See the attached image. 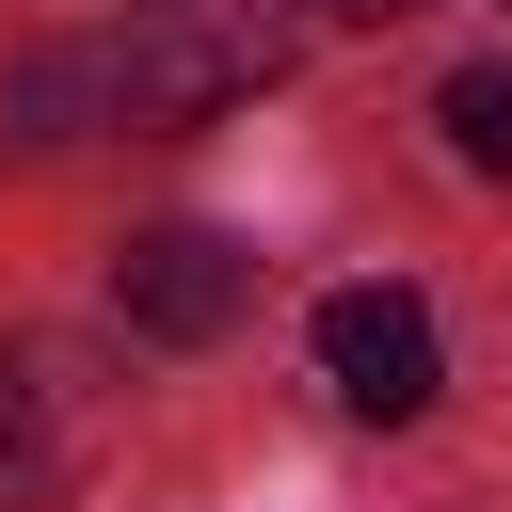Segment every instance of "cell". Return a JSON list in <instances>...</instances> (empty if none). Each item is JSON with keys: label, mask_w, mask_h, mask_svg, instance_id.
<instances>
[{"label": "cell", "mask_w": 512, "mask_h": 512, "mask_svg": "<svg viewBox=\"0 0 512 512\" xmlns=\"http://www.w3.org/2000/svg\"><path fill=\"white\" fill-rule=\"evenodd\" d=\"M432 128H448L464 176H512V64H448L432 80Z\"/></svg>", "instance_id": "obj_4"}, {"label": "cell", "mask_w": 512, "mask_h": 512, "mask_svg": "<svg viewBox=\"0 0 512 512\" xmlns=\"http://www.w3.org/2000/svg\"><path fill=\"white\" fill-rule=\"evenodd\" d=\"M240 304H256V256H240L224 224H144V240L112 256V320L160 336V352H208Z\"/></svg>", "instance_id": "obj_3"}, {"label": "cell", "mask_w": 512, "mask_h": 512, "mask_svg": "<svg viewBox=\"0 0 512 512\" xmlns=\"http://www.w3.org/2000/svg\"><path fill=\"white\" fill-rule=\"evenodd\" d=\"M288 80V16L272 0H128L112 32V112L128 128H208L240 96Z\"/></svg>", "instance_id": "obj_1"}, {"label": "cell", "mask_w": 512, "mask_h": 512, "mask_svg": "<svg viewBox=\"0 0 512 512\" xmlns=\"http://www.w3.org/2000/svg\"><path fill=\"white\" fill-rule=\"evenodd\" d=\"M304 352H320V384L352 400V416H432V384H448V352H432V304L416 288H384V272H352V288H320V320H304Z\"/></svg>", "instance_id": "obj_2"}, {"label": "cell", "mask_w": 512, "mask_h": 512, "mask_svg": "<svg viewBox=\"0 0 512 512\" xmlns=\"http://www.w3.org/2000/svg\"><path fill=\"white\" fill-rule=\"evenodd\" d=\"M352 16H400V0H352Z\"/></svg>", "instance_id": "obj_6"}, {"label": "cell", "mask_w": 512, "mask_h": 512, "mask_svg": "<svg viewBox=\"0 0 512 512\" xmlns=\"http://www.w3.org/2000/svg\"><path fill=\"white\" fill-rule=\"evenodd\" d=\"M48 480H64V432H48V400L0 368V512H32Z\"/></svg>", "instance_id": "obj_5"}]
</instances>
